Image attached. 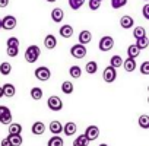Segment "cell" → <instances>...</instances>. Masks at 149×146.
<instances>
[{"label": "cell", "instance_id": "obj_1", "mask_svg": "<svg viewBox=\"0 0 149 146\" xmlns=\"http://www.w3.org/2000/svg\"><path fill=\"white\" fill-rule=\"evenodd\" d=\"M40 54H41V48L38 45H29L26 50H25V60L26 63H35L38 58H40Z\"/></svg>", "mask_w": 149, "mask_h": 146}, {"label": "cell", "instance_id": "obj_2", "mask_svg": "<svg viewBox=\"0 0 149 146\" xmlns=\"http://www.w3.org/2000/svg\"><path fill=\"white\" fill-rule=\"evenodd\" d=\"M47 107L51 110V111H61L63 110V101L60 97L57 95H51L48 99H47Z\"/></svg>", "mask_w": 149, "mask_h": 146}, {"label": "cell", "instance_id": "obj_3", "mask_svg": "<svg viewBox=\"0 0 149 146\" xmlns=\"http://www.w3.org/2000/svg\"><path fill=\"white\" fill-rule=\"evenodd\" d=\"M34 75H35V78H37L38 81H41V82H47V81L51 78V72H50L48 67H45V66H40V67L35 69Z\"/></svg>", "mask_w": 149, "mask_h": 146}, {"label": "cell", "instance_id": "obj_4", "mask_svg": "<svg viewBox=\"0 0 149 146\" xmlns=\"http://www.w3.org/2000/svg\"><path fill=\"white\" fill-rule=\"evenodd\" d=\"M86 47L85 45H82V44H74V45H72V48H70V54H72V57H74V58H84L85 56H86Z\"/></svg>", "mask_w": 149, "mask_h": 146}, {"label": "cell", "instance_id": "obj_5", "mask_svg": "<svg viewBox=\"0 0 149 146\" xmlns=\"http://www.w3.org/2000/svg\"><path fill=\"white\" fill-rule=\"evenodd\" d=\"M16 24H18V21H16V18L12 16V15H8V16L2 18V29L12 31V29L16 28Z\"/></svg>", "mask_w": 149, "mask_h": 146}, {"label": "cell", "instance_id": "obj_6", "mask_svg": "<svg viewBox=\"0 0 149 146\" xmlns=\"http://www.w3.org/2000/svg\"><path fill=\"white\" fill-rule=\"evenodd\" d=\"M102 78H104V81L107 83H113L117 79V70L114 67H111V66L105 67L104 69V73H102Z\"/></svg>", "mask_w": 149, "mask_h": 146}, {"label": "cell", "instance_id": "obj_7", "mask_svg": "<svg viewBox=\"0 0 149 146\" xmlns=\"http://www.w3.org/2000/svg\"><path fill=\"white\" fill-rule=\"evenodd\" d=\"M98 47H100L101 51H110V50L114 47V40H113V37H110V35L102 37V38L100 40Z\"/></svg>", "mask_w": 149, "mask_h": 146}, {"label": "cell", "instance_id": "obj_8", "mask_svg": "<svg viewBox=\"0 0 149 146\" xmlns=\"http://www.w3.org/2000/svg\"><path fill=\"white\" fill-rule=\"evenodd\" d=\"M84 134H85V137L88 139V142H92V140L98 139V136H100V129H98L97 126H88Z\"/></svg>", "mask_w": 149, "mask_h": 146}, {"label": "cell", "instance_id": "obj_9", "mask_svg": "<svg viewBox=\"0 0 149 146\" xmlns=\"http://www.w3.org/2000/svg\"><path fill=\"white\" fill-rule=\"evenodd\" d=\"M76 131H78V126H76V123H73V121H69V123H66L63 126V133L66 136H73Z\"/></svg>", "mask_w": 149, "mask_h": 146}, {"label": "cell", "instance_id": "obj_10", "mask_svg": "<svg viewBox=\"0 0 149 146\" xmlns=\"http://www.w3.org/2000/svg\"><path fill=\"white\" fill-rule=\"evenodd\" d=\"M133 25H134V21H133L132 16L124 15V16L120 18V26H121L123 29H130V28H133Z\"/></svg>", "mask_w": 149, "mask_h": 146}, {"label": "cell", "instance_id": "obj_11", "mask_svg": "<svg viewBox=\"0 0 149 146\" xmlns=\"http://www.w3.org/2000/svg\"><path fill=\"white\" fill-rule=\"evenodd\" d=\"M2 89H3V97H6V98H12L16 94V88L12 83H5L2 86Z\"/></svg>", "mask_w": 149, "mask_h": 146}, {"label": "cell", "instance_id": "obj_12", "mask_svg": "<svg viewBox=\"0 0 149 146\" xmlns=\"http://www.w3.org/2000/svg\"><path fill=\"white\" fill-rule=\"evenodd\" d=\"M91 40H92V34H91V31L84 29V31L79 34V44L86 45V44H89V42H91Z\"/></svg>", "mask_w": 149, "mask_h": 146}, {"label": "cell", "instance_id": "obj_13", "mask_svg": "<svg viewBox=\"0 0 149 146\" xmlns=\"http://www.w3.org/2000/svg\"><path fill=\"white\" fill-rule=\"evenodd\" d=\"M48 129H50V131H51L53 134L58 136V134L63 131V124H61L58 120H54V121H51V123H50Z\"/></svg>", "mask_w": 149, "mask_h": 146}, {"label": "cell", "instance_id": "obj_14", "mask_svg": "<svg viewBox=\"0 0 149 146\" xmlns=\"http://www.w3.org/2000/svg\"><path fill=\"white\" fill-rule=\"evenodd\" d=\"M31 131H32V134H37V136L44 134V133H45V126H44V123H42V121H35V123L32 124V127H31Z\"/></svg>", "mask_w": 149, "mask_h": 146}, {"label": "cell", "instance_id": "obj_15", "mask_svg": "<svg viewBox=\"0 0 149 146\" xmlns=\"http://www.w3.org/2000/svg\"><path fill=\"white\" fill-rule=\"evenodd\" d=\"M44 45H45V48H48V50L56 48V45H57V38H56L53 34H48V35L44 38Z\"/></svg>", "mask_w": 149, "mask_h": 146}, {"label": "cell", "instance_id": "obj_16", "mask_svg": "<svg viewBox=\"0 0 149 146\" xmlns=\"http://www.w3.org/2000/svg\"><path fill=\"white\" fill-rule=\"evenodd\" d=\"M63 18H64V12H63V9L56 8V9H53V10H51V19H53L56 24L61 22V21H63Z\"/></svg>", "mask_w": 149, "mask_h": 146}, {"label": "cell", "instance_id": "obj_17", "mask_svg": "<svg viewBox=\"0 0 149 146\" xmlns=\"http://www.w3.org/2000/svg\"><path fill=\"white\" fill-rule=\"evenodd\" d=\"M123 67H124V70L126 72H133L134 69H136V58H130V57H127L126 60H123V64H121Z\"/></svg>", "mask_w": 149, "mask_h": 146}, {"label": "cell", "instance_id": "obj_18", "mask_svg": "<svg viewBox=\"0 0 149 146\" xmlns=\"http://www.w3.org/2000/svg\"><path fill=\"white\" fill-rule=\"evenodd\" d=\"M58 32H60V35H61L63 38H70V37L73 35V26H72V25H63V26L58 29Z\"/></svg>", "mask_w": 149, "mask_h": 146}, {"label": "cell", "instance_id": "obj_19", "mask_svg": "<svg viewBox=\"0 0 149 146\" xmlns=\"http://www.w3.org/2000/svg\"><path fill=\"white\" fill-rule=\"evenodd\" d=\"M69 75L73 78V79H79L82 76V69L79 66H72L69 69Z\"/></svg>", "mask_w": 149, "mask_h": 146}, {"label": "cell", "instance_id": "obj_20", "mask_svg": "<svg viewBox=\"0 0 149 146\" xmlns=\"http://www.w3.org/2000/svg\"><path fill=\"white\" fill-rule=\"evenodd\" d=\"M85 70L88 75H95V73L98 72V64L97 61H88L86 66H85Z\"/></svg>", "mask_w": 149, "mask_h": 146}, {"label": "cell", "instance_id": "obj_21", "mask_svg": "<svg viewBox=\"0 0 149 146\" xmlns=\"http://www.w3.org/2000/svg\"><path fill=\"white\" fill-rule=\"evenodd\" d=\"M139 54H140V50H139L134 44H132V45L127 47V57H130V58H136V57H139Z\"/></svg>", "mask_w": 149, "mask_h": 146}, {"label": "cell", "instance_id": "obj_22", "mask_svg": "<svg viewBox=\"0 0 149 146\" xmlns=\"http://www.w3.org/2000/svg\"><path fill=\"white\" fill-rule=\"evenodd\" d=\"M73 89H74V86H73V83H72L70 81H64V82L61 83V92H63V94L70 95V94L73 92Z\"/></svg>", "mask_w": 149, "mask_h": 146}, {"label": "cell", "instance_id": "obj_23", "mask_svg": "<svg viewBox=\"0 0 149 146\" xmlns=\"http://www.w3.org/2000/svg\"><path fill=\"white\" fill-rule=\"evenodd\" d=\"M8 139H9V142L12 143V146H21L22 142H24V139H22L21 134H9Z\"/></svg>", "mask_w": 149, "mask_h": 146}, {"label": "cell", "instance_id": "obj_24", "mask_svg": "<svg viewBox=\"0 0 149 146\" xmlns=\"http://www.w3.org/2000/svg\"><path fill=\"white\" fill-rule=\"evenodd\" d=\"M63 145H64L63 139L60 136H56V134H53V137L48 139V142H47V146H63Z\"/></svg>", "mask_w": 149, "mask_h": 146}, {"label": "cell", "instance_id": "obj_25", "mask_svg": "<svg viewBox=\"0 0 149 146\" xmlns=\"http://www.w3.org/2000/svg\"><path fill=\"white\" fill-rule=\"evenodd\" d=\"M10 72H12V64L8 63V61H3L2 64H0V73H2L3 76H8L10 75Z\"/></svg>", "mask_w": 149, "mask_h": 146}, {"label": "cell", "instance_id": "obj_26", "mask_svg": "<svg viewBox=\"0 0 149 146\" xmlns=\"http://www.w3.org/2000/svg\"><path fill=\"white\" fill-rule=\"evenodd\" d=\"M139 50H145L148 45H149V38L148 37H142V38H137L136 40V44H134Z\"/></svg>", "mask_w": 149, "mask_h": 146}, {"label": "cell", "instance_id": "obj_27", "mask_svg": "<svg viewBox=\"0 0 149 146\" xmlns=\"http://www.w3.org/2000/svg\"><path fill=\"white\" fill-rule=\"evenodd\" d=\"M21 133H22V126L19 123L9 124V134H21Z\"/></svg>", "mask_w": 149, "mask_h": 146}, {"label": "cell", "instance_id": "obj_28", "mask_svg": "<svg viewBox=\"0 0 149 146\" xmlns=\"http://www.w3.org/2000/svg\"><path fill=\"white\" fill-rule=\"evenodd\" d=\"M88 139L85 137V134H79L76 139L73 140V146H88Z\"/></svg>", "mask_w": 149, "mask_h": 146}, {"label": "cell", "instance_id": "obj_29", "mask_svg": "<svg viewBox=\"0 0 149 146\" xmlns=\"http://www.w3.org/2000/svg\"><path fill=\"white\" fill-rule=\"evenodd\" d=\"M31 98L35 99V101H40V99L42 98V89L38 88V86H34V88L31 89Z\"/></svg>", "mask_w": 149, "mask_h": 146}, {"label": "cell", "instance_id": "obj_30", "mask_svg": "<svg viewBox=\"0 0 149 146\" xmlns=\"http://www.w3.org/2000/svg\"><path fill=\"white\" fill-rule=\"evenodd\" d=\"M121 64H123V58L120 56H113L111 57V60H110V66L111 67L117 69V67H121Z\"/></svg>", "mask_w": 149, "mask_h": 146}, {"label": "cell", "instance_id": "obj_31", "mask_svg": "<svg viewBox=\"0 0 149 146\" xmlns=\"http://www.w3.org/2000/svg\"><path fill=\"white\" fill-rule=\"evenodd\" d=\"M0 123L5 124V126H9V124L12 123V113H10V110L6 111L2 117H0Z\"/></svg>", "mask_w": 149, "mask_h": 146}, {"label": "cell", "instance_id": "obj_32", "mask_svg": "<svg viewBox=\"0 0 149 146\" xmlns=\"http://www.w3.org/2000/svg\"><path fill=\"white\" fill-rule=\"evenodd\" d=\"M85 3V0H69V6L73 9V10H79Z\"/></svg>", "mask_w": 149, "mask_h": 146}, {"label": "cell", "instance_id": "obj_33", "mask_svg": "<svg viewBox=\"0 0 149 146\" xmlns=\"http://www.w3.org/2000/svg\"><path fill=\"white\" fill-rule=\"evenodd\" d=\"M133 37L137 40V38H142V37H146V29L143 26H136L133 29Z\"/></svg>", "mask_w": 149, "mask_h": 146}, {"label": "cell", "instance_id": "obj_34", "mask_svg": "<svg viewBox=\"0 0 149 146\" xmlns=\"http://www.w3.org/2000/svg\"><path fill=\"white\" fill-rule=\"evenodd\" d=\"M139 126L142 129H149V115H146V114L140 115L139 117Z\"/></svg>", "mask_w": 149, "mask_h": 146}, {"label": "cell", "instance_id": "obj_35", "mask_svg": "<svg viewBox=\"0 0 149 146\" xmlns=\"http://www.w3.org/2000/svg\"><path fill=\"white\" fill-rule=\"evenodd\" d=\"M127 5V0H111V6L113 9H120Z\"/></svg>", "mask_w": 149, "mask_h": 146}, {"label": "cell", "instance_id": "obj_36", "mask_svg": "<svg viewBox=\"0 0 149 146\" xmlns=\"http://www.w3.org/2000/svg\"><path fill=\"white\" fill-rule=\"evenodd\" d=\"M88 6H89L91 10H98L100 6H101V2H100V0H89V2H88Z\"/></svg>", "mask_w": 149, "mask_h": 146}, {"label": "cell", "instance_id": "obj_37", "mask_svg": "<svg viewBox=\"0 0 149 146\" xmlns=\"http://www.w3.org/2000/svg\"><path fill=\"white\" fill-rule=\"evenodd\" d=\"M6 53H8L9 57H16L18 53H19V47H8Z\"/></svg>", "mask_w": 149, "mask_h": 146}, {"label": "cell", "instance_id": "obj_38", "mask_svg": "<svg viewBox=\"0 0 149 146\" xmlns=\"http://www.w3.org/2000/svg\"><path fill=\"white\" fill-rule=\"evenodd\" d=\"M140 73L142 75H149V61H143L140 64Z\"/></svg>", "mask_w": 149, "mask_h": 146}, {"label": "cell", "instance_id": "obj_39", "mask_svg": "<svg viewBox=\"0 0 149 146\" xmlns=\"http://www.w3.org/2000/svg\"><path fill=\"white\" fill-rule=\"evenodd\" d=\"M6 44H8V47H19V40L16 37H10Z\"/></svg>", "mask_w": 149, "mask_h": 146}, {"label": "cell", "instance_id": "obj_40", "mask_svg": "<svg viewBox=\"0 0 149 146\" xmlns=\"http://www.w3.org/2000/svg\"><path fill=\"white\" fill-rule=\"evenodd\" d=\"M142 13H143V18H145V19H149V3H146V5L143 6Z\"/></svg>", "mask_w": 149, "mask_h": 146}, {"label": "cell", "instance_id": "obj_41", "mask_svg": "<svg viewBox=\"0 0 149 146\" xmlns=\"http://www.w3.org/2000/svg\"><path fill=\"white\" fill-rule=\"evenodd\" d=\"M0 146H12V143L9 142V139L6 137V139H3L2 140V143H0Z\"/></svg>", "mask_w": 149, "mask_h": 146}, {"label": "cell", "instance_id": "obj_42", "mask_svg": "<svg viewBox=\"0 0 149 146\" xmlns=\"http://www.w3.org/2000/svg\"><path fill=\"white\" fill-rule=\"evenodd\" d=\"M6 111H9V108L8 107H5V105H0V117H2Z\"/></svg>", "mask_w": 149, "mask_h": 146}, {"label": "cell", "instance_id": "obj_43", "mask_svg": "<svg viewBox=\"0 0 149 146\" xmlns=\"http://www.w3.org/2000/svg\"><path fill=\"white\" fill-rule=\"evenodd\" d=\"M9 5V0H0V8H6Z\"/></svg>", "mask_w": 149, "mask_h": 146}, {"label": "cell", "instance_id": "obj_44", "mask_svg": "<svg viewBox=\"0 0 149 146\" xmlns=\"http://www.w3.org/2000/svg\"><path fill=\"white\" fill-rule=\"evenodd\" d=\"M0 98H3V89H2V86H0Z\"/></svg>", "mask_w": 149, "mask_h": 146}, {"label": "cell", "instance_id": "obj_45", "mask_svg": "<svg viewBox=\"0 0 149 146\" xmlns=\"http://www.w3.org/2000/svg\"><path fill=\"white\" fill-rule=\"evenodd\" d=\"M47 2H48V3H56L57 0H47Z\"/></svg>", "mask_w": 149, "mask_h": 146}, {"label": "cell", "instance_id": "obj_46", "mask_svg": "<svg viewBox=\"0 0 149 146\" xmlns=\"http://www.w3.org/2000/svg\"><path fill=\"white\" fill-rule=\"evenodd\" d=\"M100 146H108V145H107V143H101Z\"/></svg>", "mask_w": 149, "mask_h": 146}, {"label": "cell", "instance_id": "obj_47", "mask_svg": "<svg viewBox=\"0 0 149 146\" xmlns=\"http://www.w3.org/2000/svg\"><path fill=\"white\" fill-rule=\"evenodd\" d=\"M0 29H2V18H0Z\"/></svg>", "mask_w": 149, "mask_h": 146}, {"label": "cell", "instance_id": "obj_48", "mask_svg": "<svg viewBox=\"0 0 149 146\" xmlns=\"http://www.w3.org/2000/svg\"><path fill=\"white\" fill-rule=\"evenodd\" d=\"M145 2H148V0H145Z\"/></svg>", "mask_w": 149, "mask_h": 146}, {"label": "cell", "instance_id": "obj_49", "mask_svg": "<svg viewBox=\"0 0 149 146\" xmlns=\"http://www.w3.org/2000/svg\"><path fill=\"white\" fill-rule=\"evenodd\" d=\"M100 2H102V0H100Z\"/></svg>", "mask_w": 149, "mask_h": 146}]
</instances>
